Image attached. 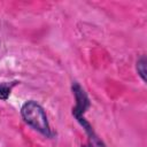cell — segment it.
<instances>
[{
    "label": "cell",
    "mask_w": 147,
    "mask_h": 147,
    "mask_svg": "<svg viewBox=\"0 0 147 147\" xmlns=\"http://www.w3.org/2000/svg\"><path fill=\"white\" fill-rule=\"evenodd\" d=\"M21 115L24 122L28 123L30 126H32L34 130H37L47 138L53 137V132L47 121L46 113L38 102L33 100L26 101L21 108Z\"/></svg>",
    "instance_id": "cell-1"
},
{
    "label": "cell",
    "mask_w": 147,
    "mask_h": 147,
    "mask_svg": "<svg viewBox=\"0 0 147 147\" xmlns=\"http://www.w3.org/2000/svg\"><path fill=\"white\" fill-rule=\"evenodd\" d=\"M16 84V82L11 83V84H8V83H1L0 84V100H7L8 96L10 95V92H11V88L14 87V85Z\"/></svg>",
    "instance_id": "cell-2"
},
{
    "label": "cell",
    "mask_w": 147,
    "mask_h": 147,
    "mask_svg": "<svg viewBox=\"0 0 147 147\" xmlns=\"http://www.w3.org/2000/svg\"><path fill=\"white\" fill-rule=\"evenodd\" d=\"M137 71L139 74V76L141 77V79L144 82H146V57L145 55L140 56L137 61Z\"/></svg>",
    "instance_id": "cell-3"
}]
</instances>
